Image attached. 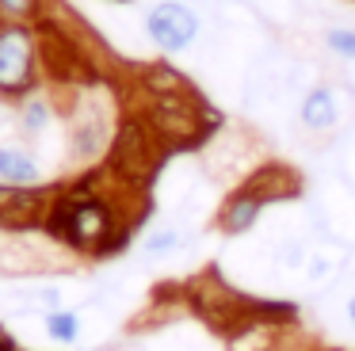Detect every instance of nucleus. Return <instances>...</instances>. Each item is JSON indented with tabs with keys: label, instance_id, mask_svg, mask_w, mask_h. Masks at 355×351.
<instances>
[{
	"label": "nucleus",
	"instance_id": "obj_1",
	"mask_svg": "<svg viewBox=\"0 0 355 351\" xmlns=\"http://www.w3.org/2000/svg\"><path fill=\"white\" fill-rule=\"evenodd\" d=\"M46 229L80 252H103L115 237V210L92 191H69L46 214Z\"/></svg>",
	"mask_w": 355,
	"mask_h": 351
},
{
	"label": "nucleus",
	"instance_id": "obj_2",
	"mask_svg": "<svg viewBox=\"0 0 355 351\" xmlns=\"http://www.w3.org/2000/svg\"><path fill=\"white\" fill-rule=\"evenodd\" d=\"M35 65H39V46L27 23H4L0 27V92L19 96L35 84Z\"/></svg>",
	"mask_w": 355,
	"mask_h": 351
},
{
	"label": "nucleus",
	"instance_id": "obj_3",
	"mask_svg": "<svg viewBox=\"0 0 355 351\" xmlns=\"http://www.w3.org/2000/svg\"><path fill=\"white\" fill-rule=\"evenodd\" d=\"M199 12L184 0H161L146 12V35L164 53H180L199 38Z\"/></svg>",
	"mask_w": 355,
	"mask_h": 351
},
{
	"label": "nucleus",
	"instance_id": "obj_4",
	"mask_svg": "<svg viewBox=\"0 0 355 351\" xmlns=\"http://www.w3.org/2000/svg\"><path fill=\"white\" fill-rule=\"evenodd\" d=\"M279 195H283V191L268 187V180H263V176H256L252 183L237 187L230 198H225L222 214H218V225H222V233H230V237L248 233V229H252L256 221H260L263 206H268L271 198H279Z\"/></svg>",
	"mask_w": 355,
	"mask_h": 351
},
{
	"label": "nucleus",
	"instance_id": "obj_5",
	"mask_svg": "<svg viewBox=\"0 0 355 351\" xmlns=\"http://www.w3.org/2000/svg\"><path fill=\"white\" fill-rule=\"evenodd\" d=\"M115 168L123 176H146L149 168H153V145H149V130L138 126V122H126L123 130H119L115 137Z\"/></svg>",
	"mask_w": 355,
	"mask_h": 351
},
{
	"label": "nucleus",
	"instance_id": "obj_6",
	"mask_svg": "<svg viewBox=\"0 0 355 351\" xmlns=\"http://www.w3.org/2000/svg\"><path fill=\"white\" fill-rule=\"evenodd\" d=\"M46 210V198L35 187H12V183H0V225H35Z\"/></svg>",
	"mask_w": 355,
	"mask_h": 351
},
{
	"label": "nucleus",
	"instance_id": "obj_7",
	"mask_svg": "<svg viewBox=\"0 0 355 351\" xmlns=\"http://www.w3.org/2000/svg\"><path fill=\"white\" fill-rule=\"evenodd\" d=\"M298 119H302V126L313 130V134L332 130L340 122V99H336V92H332L329 84H313V88L302 96Z\"/></svg>",
	"mask_w": 355,
	"mask_h": 351
},
{
	"label": "nucleus",
	"instance_id": "obj_8",
	"mask_svg": "<svg viewBox=\"0 0 355 351\" xmlns=\"http://www.w3.org/2000/svg\"><path fill=\"white\" fill-rule=\"evenodd\" d=\"M0 180L12 183V187H35L42 180V168L19 145H0Z\"/></svg>",
	"mask_w": 355,
	"mask_h": 351
},
{
	"label": "nucleus",
	"instance_id": "obj_9",
	"mask_svg": "<svg viewBox=\"0 0 355 351\" xmlns=\"http://www.w3.org/2000/svg\"><path fill=\"white\" fill-rule=\"evenodd\" d=\"M42 332L58 343H77L80 340V313L73 309H50L42 317Z\"/></svg>",
	"mask_w": 355,
	"mask_h": 351
},
{
	"label": "nucleus",
	"instance_id": "obj_10",
	"mask_svg": "<svg viewBox=\"0 0 355 351\" xmlns=\"http://www.w3.org/2000/svg\"><path fill=\"white\" fill-rule=\"evenodd\" d=\"M46 122H50L46 99H24V103H19V130H24V134H42Z\"/></svg>",
	"mask_w": 355,
	"mask_h": 351
},
{
	"label": "nucleus",
	"instance_id": "obj_11",
	"mask_svg": "<svg viewBox=\"0 0 355 351\" xmlns=\"http://www.w3.org/2000/svg\"><path fill=\"white\" fill-rule=\"evenodd\" d=\"M180 244H184V233L172 229V225H164V229H153V233L141 241V252H146V256H172Z\"/></svg>",
	"mask_w": 355,
	"mask_h": 351
},
{
	"label": "nucleus",
	"instance_id": "obj_12",
	"mask_svg": "<svg viewBox=\"0 0 355 351\" xmlns=\"http://www.w3.org/2000/svg\"><path fill=\"white\" fill-rule=\"evenodd\" d=\"M324 50L340 61H355V31L352 27H329L324 31Z\"/></svg>",
	"mask_w": 355,
	"mask_h": 351
},
{
	"label": "nucleus",
	"instance_id": "obj_13",
	"mask_svg": "<svg viewBox=\"0 0 355 351\" xmlns=\"http://www.w3.org/2000/svg\"><path fill=\"white\" fill-rule=\"evenodd\" d=\"M42 12V0H0V15L12 23H31Z\"/></svg>",
	"mask_w": 355,
	"mask_h": 351
},
{
	"label": "nucleus",
	"instance_id": "obj_14",
	"mask_svg": "<svg viewBox=\"0 0 355 351\" xmlns=\"http://www.w3.org/2000/svg\"><path fill=\"white\" fill-rule=\"evenodd\" d=\"M279 264H283V267H302V264H306V244H302V241H286L283 252H279Z\"/></svg>",
	"mask_w": 355,
	"mask_h": 351
},
{
	"label": "nucleus",
	"instance_id": "obj_15",
	"mask_svg": "<svg viewBox=\"0 0 355 351\" xmlns=\"http://www.w3.org/2000/svg\"><path fill=\"white\" fill-rule=\"evenodd\" d=\"M329 271H332L329 259H313V264H309V279H324Z\"/></svg>",
	"mask_w": 355,
	"mask_h": 351
},
{
	"label": "nucleus",
	"instance_id": "obj_16",
	"mask_svg": "<svg viewBox=\"0 0 355 351\" xmlns=\"http://www.w3.org/2000/svg\"><path fill=\"white\" fill-rule=\"evenodd\" d=\"M347 320H352V328H355V294L347 298Z\"/></svg>",
	"mask_w": 355,
	"mask_h": 351
},
{
	"label": "nucleus",
	"instance_id": "obj_17",
	"mask_svg": "<svg viewBox=\"0 0 355 351\" xmlns=\"http://www.w3.org/2000/svg\"><path fill=\"white\" fill-rule=\"evenodd\" d=\"M352 92H355V80H352Z\"/></svg>",
	"mask_w": 355,
	"mask_h": 351
}]
</instances>
